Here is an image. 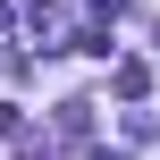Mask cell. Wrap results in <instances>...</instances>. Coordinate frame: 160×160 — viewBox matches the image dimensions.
<instances>
[{
  "mask_svg": "<svg viewBox=\"0 0 160 160\" xmlns=\"http://www.w3.org/2000/svg\"><path fill=\"white\" fill-rule=\"evenodd\" d=\"M110 84H118L127 101H143V93H152V68H143V59H118V76H110Z\"/></svg>",
  "mask_w": 160,
  "mask_h": 160,
  "instance_id": "1",
  "label": "cell"
}]
</instances>
